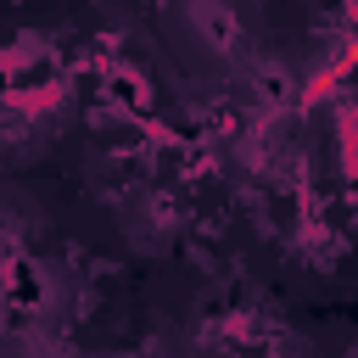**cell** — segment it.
<instances>
[{
  "label": "cell",
  "instance_id": "obj_1",
  "mask_svg": "<svg viewBox=\"0 0 358 358\" xmlns=\"http://www.w3.org/2000/svg\"><path fill=\"white\" fill-rule=\"evenodd\" d=\"M157 34L173 67L196 90H218V95L246 84L280 50L263 0H162Z\"/></svg>",
  "mask_w": 358,
  "mask_h": 358
},
{
  "label": "cell",
  "instance_id": "obj_2",
  "mask_svg": "<svg viewBox=\"0 0 358 358\" xmlns=\"http://www.w3.org/2000/svg\"><path fill=\"white\" fill-rule=\"evenodd\" d=\"M84 185L106 218V229L140 252V257H162L179 246L185 224H190V207H185V190L157 173L140 151H95V162L84 168Z\"/></svg>",
  "mask_w": 358,
  "mask_h": 358
},
{
  "label": "cell",
  "instance_id": "obj_3",
  "mask_svg": "<svg viewBox=\"0 0 358 358\" xmlns=\"http://www.w3.org/2000/svg\"><path fill=\"white\" fill-rule=\"evenodd\" d=\"M78 112V78L39 50H22V62L0 78V179H22L28 168H39L73 134Z\"/></svg>",
  "mask_w": 358,
  "mask_h": 358
},
{
  "label": "cell",
  "instance_id": "obj_4",
  "mask_svg": "<svg viewBox=\"0 0 358 358\" xmlns=\"http://www.w3.org/2000/svg\"><path fill=\"white\" fill-rule=\"evenodd\" d=\"M17 62H22V45H11V39H6V28H0V78H6Z\"/></svg>",
  "mask_w": 358,
  "mask_h": 358
},
{
  "label": "cell",
  "instance_id": "obj_5",
  "mask_svg": "<svg viewBox=\"0 0 358 358\" xmlns=\"http://www.w3.org/2000/svg\"><path fill=\"white\" fill-rule=\"evenodd\" d=\"M6 324H11V285H6V268H0V336H6Z\"/></svg>",
  "mask_w": 358,
  "mask_h": 358
},
{
  "label": "cell",
  "instance_id": "obj_6",
  "mask_svg": "<svg viewBox=\"0 0 358 358\" xmlns=\"http://www.w3.org/2000/svg\"><path fill=\"white\" fill-rule=\"evenodd\" d=\"M341 62H347V73H358V34L347 39V50H341Z\"/></svg>",
  "mask_w": 358,
  "mask_h": 358
},
{
  "label": "cell",
  "instance_id": "obj_7",
  "mask_svg": "<svg viewBox=\"0 0 358 358\" xmlns=\"http://www.w3.org/2000/svg\"><path fill=\"white\" fill-rule=\"evenodd\" d=\"M101 358H140V352H101Z\"/></svg>",
  "mask_w": 358,
  "mask_h": 358
},
{
  "label": "cell",
  "instance_id": "obj_8",
  "mask_svg": "<svg viewBox=\"0 0 358 358\" xmlns=\"http://www.w3.org/2000/svg\"><path fill=\"white\" fill-rule=\"evenodd\" d=\"M347 358H358V341H352V352H347Z\"/></svg>",
  "mask_w": 358,
  "mask_h": 358
}]
</instances>
